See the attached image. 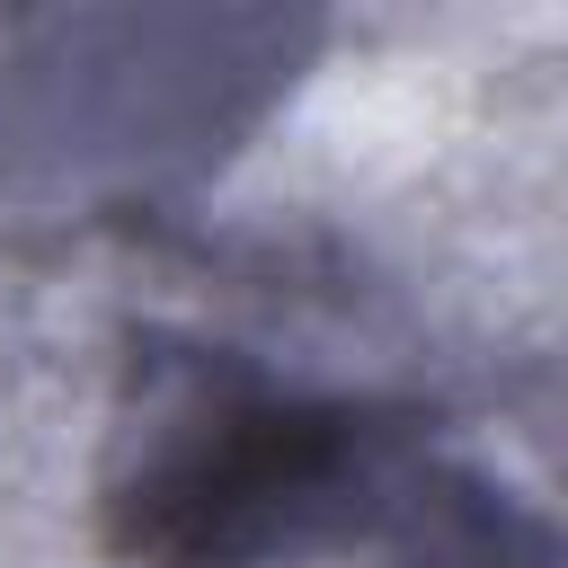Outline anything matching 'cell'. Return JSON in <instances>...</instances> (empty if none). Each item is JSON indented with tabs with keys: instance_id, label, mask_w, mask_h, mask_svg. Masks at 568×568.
Segmentation results:
<instances>
[{
	"instance_id": "2",
	"label": "cell",
	"mask_w": 568,
	"mask_h": 568,
	"mask_svg": "<svg viewBox=\"0 0 568 568\" xmlns=\"http://www.w3.org/2000/svg\"><path fill=\"white\" fill-rule=\"evenodd\" d=\"M506 515L497 506H462L453 515V532L444 541H426V568H550V550H541V532L524 541V559H506Z\"/></svg>"
},
{
	"instance_id": "1",
	"label": "cell",
	"mask_w": 568,
	"mask_h": 568,
	"mask_svg": "<svg viewBox=\"0 0 568 568\" xmlns=\"http://www.w3.org/2000/svg\"><path fill=\"white\" fill-rule=\"evenodd\" d=\"M373 453L382 426L355 399L222 390L115 488V550L142 568H266L346 515Z\"/></svg>"
}]
</instances>
